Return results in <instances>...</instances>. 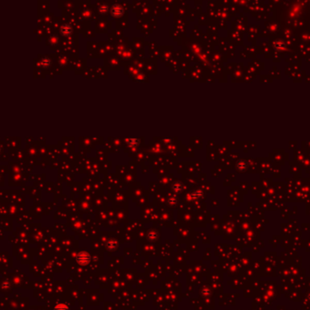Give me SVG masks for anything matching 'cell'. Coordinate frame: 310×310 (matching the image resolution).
Returning a JSON list of instances; mask_svg holds the SVG:
<instances>
[{
	"label": "cell",
	"instance_id": "1",
	"mask_svg": "<svg viewBox=\"0 0 310 310\" xmlns=\"http://www.w3.org/2000/svg\"><path fill=\"white\" fill-rule=\"evenodd\" d=\"M77 262L81 265H86L90 261V257L86 252H81L77 256Z\"/></svg>",
	"mask_w": 310,
	"mask_h": 310
},
{
	"label": "cell",
	"instance_id": "3",
	"mask_svg": "<svg viewBox=\"0 0 310 310\" xmlns=\"http://www.w3.org/2000/svg\"><path fill=\"white\" fill-rule=\"evenodd\" d=\"M54 310H69V308H68L67 306L65 305V304H59L54 308Z\"/></svg>",
	"mask_w": 310,
	"mask_h": 310
},
{
	"label": "cell",
	"instance_id": "2",
	"mask_svg": "<svg viewBox=\"0 0 310 310\" xmlns=\"http://www.w3.org/2000/svg\"><path fill=\"white\" fill-rule=\"evenodd\" d=\"M122 14H123V8L121 7V6L116 5V6H113L112 7V15L113 16L119 17V16H121Z\"/></svg>",
	"mask_w": 310,
	"mask_h": 310
}]
</instances>
